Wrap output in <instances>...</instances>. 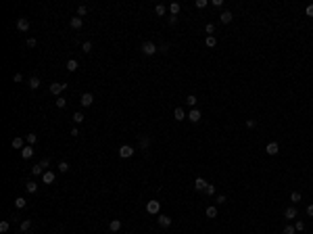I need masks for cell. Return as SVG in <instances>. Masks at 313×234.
<instances>
[{"mask_svg": "<svg viewBox=\"0 0 313 234\" xmlns=\"http://www.w3.org/2000/svg\"><path fill=\"white\" fill-rule=\"evenodd\" d=\"M290 201H292V203H299V201H301V193H292L290 194Z\"/></svg>", "mask_w": 313, "mask_h": 234, "instance_id": "41", "label": "cell"}, {"mask_svg": "<svg viewBox=\"0 0 313 234\" xmlns=\"http://www.w3.org/2000/svg\"><path fill=\"white\" fill-rule=\"evenodd\" d=\"M207 7V0H196V8H205Z\"/></svg>", "mask_w": 313, "mask_h": 234, "instance_id": "44", "label": "cell"}, {"mask_svg": "<svg viewBox=\"0 0 313 234\" xmlns=\"http://www.w3.org/2000/svg\"><path fill=\"white\" fill-rule=\"evenodd\" d=\"M225 201H228V199H225V197H223V194H219V197H217V203H219V205H223V203H225Z\"/></svg>", "mask_w": 313, "mask_h": 234, "instance_id": "45", "label": "cell"}, {"mask_svg": "<svg viewBox=\"0 0 313 234\" xmlns=\"http://www.w3.org/2000/svg\"><path fill=\"white\" fill-rule=\"evenodd\" d=\"M82 50H83V52H92V42H83Z\"/></svg>", "mask_w": 313, "mask_h": 234, "instance_id": "37", "label": "cell"}, {"mask_svg": "<svg viewBox=\"0 0 313 234\" xmlns=\"http://www.w3.org/2000/svg\"><path fill=\"white\" fill-rule=\"evenodd\" d=\"M25 190H27V193H36V190H38V184H36V182H27V184H25Z\"/></svg>", "mask_w": 313, "mask_h": 234, "instance_id": "26", "label": "cell"}, {"mask_svg": "<svg viewBox=\"0 0 313 234\" xmlns=\"http://www.w3.org/2000/svg\"><path fill=\"white\" fill-rule=\"evenodd\" d=\"M42 182H44V184H52V182H55V173L52 172H44L42 173Z\"/></svg>", "mask_w": 313, "mask_h": 234, "instance_id": "14", "label": "cell"}, {"mask_svg": "<svg viewBox=\"0 0 313 234\" xmlns=\"http://www.w3.org/2000/svg\"><path fill=\"white\" fill-rule=\"evenodd\" d=\"M142 52L150 56V55H154V52H157V46H154L153 42H144V44H142Z\"/></svg>", "mask_w": 313, "mask_h": 234, "instance_id": "4", "label": "cell"}, {"mask_svg": "<svg viewBox=\"0 0 313 234\" xmlns=\"http://www.w3.org/2000/svg\"><path fill=\"white\" fill-rule=\"evenodd\" d=\"M36 44H38V40H36V38H27V46H29V48H34Z\"/></svg>", "mask_w": 313, "mask_h": 234, "instance_id": "43", "label": "cell"}, {"mask_svg": "<svg viewBox=\"0 0 313 234\" xmlns=\"http://www.w3.org/2000/svg\"><path fill=\"white\" fill-rule=\"evenodd\" d=\"M213 7H223V0H213Z\"/></svg>", "mask_w": 313, "mask_h": 234, "instance_id": "51", "label": "cell"}, {"mask_svg": "<svg viewBox=\"0 0 313 234\" xmlns=\"http://www.w3.org/2000/svg\"><path fill=\"white\" fill-rule=\"evenodd\" d=\"M13 149H17V151H23L25 146H23V138H13Z\"/></svg>", "mask_w": 313, "mask_h": 234, "instance_id": "21", "label": "cell"}, {"mask_svg": "<svg viewBox=\"0 0 313 234\" xmlns=\"http://www.w3.org/2000/svg\"><path fill=\"white\" fill-rule=\"evenodd\" d=\"M56 107H59V109H65V107H67V100H65L63 96H59L56 98Z\"/></svg>", "mask_w": 313, "mask_h": 234, "instance_id": "36", "label": "cell"}, {"mask_svg": "<svg viewBox=\"0 0 313 234\" xmlns=\"http://www.w3.org/2000/svg\"><path fill=\"white\" fill-rule=\"evenodd\" d=\"M186 103L190 105V107H196V96H194V94H188V96H186Z\"/></svg>", "mask_w": 313, "mask_h": 234, "instance_id": "33", "label": "cell"}, {"mask_svg": "<svg viewBox=\"0 0 313 234\" xmlns=\"http://www.w3.org/2000/svg\"><path fill=\"white\" fill-rule=\"evenodd\" d=\"M59 172H61V173L69 172V163H67V161H61V163H59Z\"/></svg>", "mask_w": 313, "mask_h": 234, "instance_id": "28", "label": "cell"}, {"mask_svg": "<svg viewBox=\"0 0 313 234\" xmlns=\"http://www.w3.org/2000/svg\"><path fill=\"white\" fill-rule=\"evenodd\" d=\"M134 155V146H130V144H123L121 149H119V157L121 159H130Z\"/></svg>", "mask_w": 313, "mask_h": 234, "instance_id": "3", "label": "cell"}, {"mask_svg": "<svg viewBox=\"0 0 313 234\" xmlns=\"http://www.w3.org/2000/svg\"><path fill=\"white\" fill-rule=\"evenodd\" d=\"M188 119H190L192 124H198V121H201V111H198V109H192L190 113H188Z\"/></svg>", "mask_w": 313, "mask_h": 234, "instance_id": "10", "label": "cell"}, {"mask_svg": "<svg viewBox=\"0 0 313 234\" xmlns=\"http://www.w3.org/2000/svg\"><path fill=\"white\" fill-rule=\"evenodd\" d=\"M29 228H31V220H23L21 222V232H27Z\"/></svg>", "mask_w": 313, "mask_h": 234, "instance_id": "24", "label": "cell"}, {"mask_svg": "<svg viewBox=\"0 0 313 234\" xmlns=\"http://www.w3.org/2000/svg\"><path fill=\"white\" fill-rule=\"evenodd\" d=\"M209 186V182L205 178H196V182H194V188L198 190V193H205V188Z\"/></svg>", "mask_w": 313, "mask_h": 234, "instance_id": "8", "label": "cell"}, {"mask_svg": "<svg viewBox=\"0 0 313 234\" xmlns=\"http://www.w3.org/2000/svg\"><path fill=\"white\" fill-rule=\"evenodd\" d=\"M232 19H234V15L230 13V11H223V13L219 15V21H221L223 25H228V23H230V21H232Z\"/></svg>", "mask_w": 313, "mask_h": 234, "instance_id": "11", "label": "cell"}, {"mask_svg": "<svg viewBox=\"0 0 313 234\" xmlns=\"http://www.w3.org/2000/svg\"><path fill=\"white\" fill-rule=\"evenodd\" d=\"M205 44H207L209 48H215V46H217V38H215V36H207Z\"/></svg>", "mask_w": 313, "mask_h": 234, "instance_id": "20", "label": "cell"}, {"mask_svg": "<svg viewBox=\"0 0 313 234\" xmlns=\"http://www.w3.org/2000/svg\"><path fill=\"white\" fill-rule=\"evenodd\" d=\"M65 67H67V71H71V73H73V71H75V69L79 67V65H77V61H75V59H69V61H67V65H65Z\"/></svg>", "mask_w": 313, "mask_h": 234, "instance_id": "18", "label": "cell"}, {"mask_svg": "<svg viewBox=\"0 0 313 234\" xmlns=\"http://www.w3.org/2000/svg\"><path fill=\"white\" fill-rule=\"evenodd\" d=\"M48 165H50V161H48V159H44V161H40L36 167H31V173H34V176H42L44 172H48V169H46Z\"/></svg>", "mask_w": 313, "mask_h": 234, "instance_id": "1", "label": "cell"}, {"mask_svg": "<svg viewBox=\"0 0 313 234\" xmlns=\"http://www.w3.org/2000/svg\"><path fill=\"white\" fill-rule=\"evenodd\" d=\"M157 222H159L161 228H169V226H171V217H167V215H159Z\"/></svg>", "mask_w": 313, "mask_h": 234, "instance_id": "12", "label": "cell"}, {"mask_svg": "<svg viewBox=\"0 0 313 234\" xmlns=\"http://www.w3.org/2000/svg\"><path fill=\"white\" fill-rule=\"evenodd\" d=\"M246 128H255V119H246Z\"/></svg>", "mask_w": 313, "mask_h": 234, "instance_id": "49", "label": "cell"}, {"mask_svg": "<svg viewBox=\"0 0 313 234\" xmlns=\"http://www.w3.org/2000/svg\"><path fill=\"white\" fill-rule=\"evenodd\" d=\"M69 25L73 29H79L83 25V21H82V17H71V21H69Z\"/></svg>", "mask_w": 313, "mask_h": 234, "instance_id": "15", "label": "cell"}, {"mask_svg": "<svg viewBox=\"0 0 313 234\" xmlns=\"http://www.w3.org/2000/svg\"><path fill=\"white\" fill-rule=\"evenodd\" d=\"M25 205H27V201L23 199V197H17V199H15V207H17V209H23Z\"/></svg>", "mask_w": 313, "mask_h": 234, "instance_id": "22", "label": "cell"}, {"mask_svg": "<svg viewBox=\"0 0 313 234\" xmlns=\"http://www.w3.org/2000/svg\"><path fill=\"white\" fill-rule=\"evenodd\" d=\"M17 29H19V32H29V21L25 19V17H21V19L17 21Z\"/></svg>", "mask_w": 313, "mask_h": 234, "instance_id": "9", "label": "cell"}, {"mask_svg": "<svg viewBox=\"0 0 313 234\" xmlns=\"http://www.w3.org/2000/svg\"><path fill=\"white\" fill-rule=\"evenodd\" d=\"M173 117H175V121H184V119H186V113H184V109H182V107H178V109H175L173 111Z\"/></svg>", "mask_w": 313, "mask_h": 234, "instance_id": "13", "label": "cell"}, {"mask_svg": "<svg viewBox=\"0 0 313 234\" xmlns=\"http://www.w3.org/2000/svg\"><path fill=\"white\" fill-rule=\"evenodd\" d=\"M165 11H167V8L163 7V4H157V7H154V13L159 15V17H163V15H165Z\"/></svg>", "mask_w": 313, "mask_h": 234, "instance_id": "32", "label": "cell"}, {"mask_svg": "<svg viewBox=\"0 0 313 234\" xmlns=\"http://www.w3.org/2000/svg\"><path fill=\"white\" fill-rule=\"evenodd\" d=\"M21 157H23V159H31V157H34V149L27 144L25 149H23V151H21Z\"/></svg>", "mask_w": 313, "mask_h": 234, "instance_id": "17", "label": "cell"}, {"mask_svg": "<svg viewBox=\"0 0 313 234\" xmlns=\"http://www.w3.org/2000/svg\"><path fill=\"white\" fill-rule=\"evenodd\" d=\"M265 153L271 155V157H273V155H278V153H280V144H278V142H269V144L265 146Z\"/></svg>", "mask_w": 313, "mask_h": 234, "instance_id": "6", "label": "cell"}, {"mask_svg": "<svg viewBox=\"0 0 313 234\" xmlns=\"http://www.w3.org/2000/svg\"><path fill=\"white\" fill-rule=\"evenodd\" d=\"M146 211H148L150 215H159L161 203H159V201H148V203H146Z\"/></svg>", "mask_w": 313, "mask_h": 234, "instance_id": "2", "label": "cell"}, {"mask_svg": "<svg viewBox=\"0 0 313 234\" xmlns=\"http://www.w3.org/2000/svg\"><path fill=\"white\" fill-rule=\"evenodd\" d=\"M205 32H207L209 36H213L215 34V25H213V23H207V25H205Z\"/></svg>", "mask_w": 313, "mask_h": 234, "instance_id": "34", "label": "cell"}, {"mask_svg": "<svg viewBox=\"0 0 313 234\" xmlns=\"http://www.w3.org/2000/svg\"><path fill=\"white\" fill-rule=\"evenodd\" d=\"M109 230H111V232H119V230H121V222H119V220H113L111 224H109Z\"/></svg>", "mask_w": 313, "mask_h": 234, "instance_id": "19", "label": "cell"}, {"mask_svg": "<svg viewBox=\"0 0 313 234\" xmlns=\"http://www.w3.org/2000/svg\"><path fill=\"white\" fill-rule=\"evenodd\" d=\"M169 11H171V15H173V17H178V13H180V4H178V2L169 4Z\"/></svg>", "mask_w": 313, "mask_h": 234, "instance_id": "25", "label": "cell"}, {"mask_svg": "<svg viewBox=\"0 0 313 234\" xmlns=\"http://www.w3.org/2000/svg\"><path fill=\"white\" fill-rule=\"evenodd\" d=\"M86 13H88V7H86V4H79V7H77V17H83Z\"/></svg>", "mask_w": 313, "mask_h": 234, "instance_id": "30", "label": "cell"}, {"mask_svg": "<svg viewBox=\"0 0 313 234\" xmlns=\"http://www.w3.org/2000/svg\"><path fill=\"white\" fill-rule=\"evenodd\" d=\"M307 215H309V217H313V205L307 207Z\"/></svg>", "mask_w": 313, "mask_h": 234, "instance_id": "50", "label": "cell"}, {"mask_svg": "<svg viewBox=\"0 0 313 234\" xmlns=\"http://www.w3.org/2000/svg\"><path fill=\"white\" fill-rule=\"evenodd\" d=\"M207 217H217V207H207Z\"/></svg>", "mask_w": 313, "mask_h": 234, "instance_id": "31", "label": "cell"}, {"mask_svg": "<svg viewBox=\"0 0 313 234\" xmlns=\"http://www.w3.org/2000/svg\"><path fill=\"white\" fill-rule=\"evenodd\" d=\"M205 194H211V197H213V194H215V186H213V184H209L207 188H205Z\"/></svg>", "mask_w": 313, "mask_h": 234, "instance_id": "39", "label": "cell"}, {"mask_svg": "<svg viewBox=\"0 0 313 234\" xmlns=\"http://www.w3.org/2000/svg\"><path fill=\"white\" fill-rule=\"evenodd\" d=\"M67 88V84H59V82H55V84H50V92L55 94V96H59L63 90Z\"/></svg>", "mask_w": 313, "mask_h": 234, "instance_id": "5", "label": "cell"}, {"mask_svg": "<svg viewBox=\"0 0 313 234\" xmlns=\"http://www.w3.org/2000/svg\"><path fill=\"white\" fill-rule=\"evenodd\" d=\"M175 23H178V17H173V15H171V17H169V25H175Z\"/></svg>", "mask_w": 313, "mask_h": 234, "instance_id": "48", "label": "cell"}, {"mask_svg": "<svg viewBox=\"0 0 313 234\" xmlns=\"http://www.w3.org/2000/svg\"><path fill=\"white\" fill-rule=\"evenodd\" d=\"M284 217L286 220H294V217H296V207H288L284 211Z\"/></svg>", "mask_w": 313, "mask_h": 234, "instance_id": "16", "label": "cell"}, {"mask_svg": "<svg viewBox=\"0 0 313 234\" xmlns=\"http://www.w3.org/2000/svg\"><path fill=\"white\" fill-rule=\"evenodd\" d=\"M148 144H150V140H148V138H144V136L140 138V149H146Z\"/></svg>", "mask_w": 313, "mask_h": 234, "instance_id": "38", "label": "cell"}, {"mask_svg": "<svg viewBox=\"0 0 313 234\" xmlns=\"http://www.w3.org/2000/svg\"><path fill=\"white\" fill-rule=\"evenodd\" d=\"M294 230H296V232H303V230H305V222H296V226H294Z\"/></svg>", "mask_w": 313, "mask_h": 234, "instance_id": "40", "label": "cell"}, {"mask_svg": "<svg viewBox=\"0 0 313 234\" xmlns=\"http://www.w3.org/2000/svg\"><path fill=\"white\" fill-rule=\"evenodd\" d=\"M79 103H82L83 107H90V105L94 103V96H92L90 92H83V94H82V98H79Z\"/></svg>", "mask_w": 313, "mask_h": 234, "instance_id": "7", "label": "cell"}, {"mask_svg": "<svg viewBox=\"0 0 313 234\" xmlns=\"http://www.w3.org/2000/svg\"><path fill=\"white\" fill-rule=\"evenodd\" d=\"M38 86H40V77H29V88H31V90H36V88H38Z\"/></svg>", "mask_w": 313, "mask_h": 234, "instance_id": "23", "label": "cell"}, {"mask_svg": "<svg viewBox=\"0 0 313 234\" xmlns=\"http://www.w3.org/2000/svg\"><path fill=\"white\" fill-rule=\"evenodd\" d=\"M8 228H11V224H8V222H0V232H2V234H7Z\"/></svg>", "mask_w": 313, "mask_h": 234, "instance_id": "35", "label": "cell"}, {"mask_svg": "<svg viewBox=\"0 0 313 234\" xmlns=\"http://www.w3.org/2000/svg\"><path fill=\"white\" fill-rule=\"evenodd\" d=\"M305 13L309 15V17H313V4H309V7H307V11H305Z\"/></svg>", "mask_w": 313, "mask_h": 234, "instance_id": "47", "label": "cell"}, {"mask_svg": "<svg viewBox=\"0 0 313 234\" xmlns=\"http://www.w3.org/2000/svg\"><path fill=\"white\" fill-rule=\"evenodd\" d=\"M296 230H294V226H286L284 230H282V234H294Z\"/></svg>", "mask_w": 313, "mask_h": 234, "instance_id": "42", "label": "cell"}, {"mask_svg": "<svg viewBox=\"0 0 313 234\" xmlns=\"http://www.w3.org/2000/svg\"><path fill=\"white\" fill-rule=\"evenodd\" d=\"M13 80H15V82H23V76H21V73H15Z\"/></svg>", "mask_w": 313, "mask_h": 234, "instance_id": "46", "label": "cell"}, {"mask_svg": "<svg viewBox=\"0 0 313 234\" xmlns=\"http://www.w3.org/2000/svg\"><path fill=\"white\" fill-rule=\"evenodd\" d=\"M83 119H86V117H83V113H79V111H77V113H73V121H75V124H82Z\"/></svg>", "mask_w": 313, "mask_h": 234, "instance_id": "29", "label": "cell"}, {"mask_svg": "<svg viewBox=\"0 0 313 234\" xmlns=\"http://www.w3.org/2000/svg\"><path fill=\"white\" fill-rule=\"evenodd\" d=\"M36 140H38V136H36V134H27V136H25V142H27L29 146L36 144Z\"/></svg>", "mask_w": 313, "mask_h": 234, "instance_id": "27", "label": "cell"}]
</instances>
